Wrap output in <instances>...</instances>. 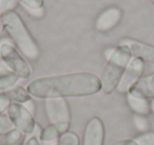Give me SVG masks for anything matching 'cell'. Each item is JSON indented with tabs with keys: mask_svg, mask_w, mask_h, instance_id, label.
I'll use <instances>...</instances> for the list:
<instances>
[{
	"mask_svg": "<svg viewBox=\"0 0 154 145\" xmlns=\"http://www.w3.org/2000/svg\"><path fill=\"white\" fill-rule=\"evenodd\" d=\"M114 145H138L135 142L134 139H126V140H122L119 142L115 143Z\"/></svg>",
	"mask_w": 154,
	"mask_h": 145,
	"instance_id": "obj_27",
	"label": "cell"
},
{
	"mask_svg": "<svg viewBox=\"0 0 154 145\" xmlns=\"http://www.w3.org/2000/svg\"><path fill=\"white\" fill-rule=\"evenodd\" d=\"M122 11L117 7H110L98 15L95 21V29L99 32H109L119 24Z\"/></svg>",
	"mask_w": 154,
	"mask_h": 145,
	"instance_id": "obj_9",
	"label": "cell"
},
{
	"mask_svg": "<svg viewBox=\"0 0 154 145\" xmlns=\"http://www.w3.org/2000/svg\"><path fill=\"white\" fill-rule=\"evenodd\" d=\"M45 112L51 124L70 122L71 112L66 98H47L45 102Z\"/></svg>",
	"mask_w": 154,
	"mask_h": 145,
	"instance_id": "obj_7",
	"label": "cell"
},
{
	"mask_svg": "<svg viewBox=\"0 0 154 145\" xmlns=\"http://www.w3.org/2000/svg\"><path fill=\"white\" fill-rule=\"evenodd\" d=\"M22 105H23V106L26 107V108L28 109V110L30 111L33 115H35V111H36V105H35L34 101H33L32 98H30L29 101H26V102L23 103Z\"/></svg>",
	"mask_w": 154,
	"mask_h": 145,
	"instance_id": "obj_26",
	"label": "cell"
},
{
	"mask_svg": "<svg viewBox=\"0 0 154 145\" xmlns=\"http://www.w3.org/2000/svg\"><path fill=\"white\" fill-rule=\"evenodd\" d=\"M119 45L127 46L130 49L134 57H139L145 62L154 64V46L132 38H124L120 40Z\"/></svg>",
	"mask_w": 154,
	"mask_h": 145,
	"instance_id": "obj_10",
	"label": "cell"
},
{
	"mask_svg": "<svg viewBox=\"0 0 154 145\" xmlns=\"http://www.w3.org/2000/svg\"><path fill=\"white\" fill-rule=\"evenodd\" d=\"M59 137H60V134H59V131H58L55 124H49V125L45 126V128H42L39 138H40V140L43 141V142H50V141L56 140V139H58Z\"/></svg>",
	"mask_w": 154,
	"mask_h": 145,
	"instance_id": "obj_16",
	"label": "cell"
},
{
	"mask_svg": "<svg viewBox=\"0 0 154 145\" xmlns=\"http://www.w3.org/2000/svg\"><path fill=\"white\" fill-rule=\"evenodd\" d=\"M114 50H115V48H113V47H111V48H107V49L105 50V57L107 58V60H109L110 56H111L112 54H113Z\"/></svg>",
	"mask_w": 154,
	"mask_h": 145,
	"instance_id": "obj_29",
	"label": "cell"
},
{
	"mask_svg": "<svg viewBox=\"0 0 154 145\" xmlns=\"http://www.w3.org/2000/svg\"><path fill=\"white\" fill-rule=\"evenodd\" d=\"M14 128L12 122L10 121L8 115L0 114V136L7 134L10 130H12Z\"/></svg>",
	"mask_w": 154,
	"mask_h": 145,
	"instance_id": "obj_21",
	"label": "cell"
},
{
	"mask_svg": "<svg viewBox=\"0 0 154 145\" xmlns=\"http://www.w3.org/2000/svg\"><path fill=\"white\" fill-rule=\"evenodd\" d=\"M1 19L3 30L11 37L20 52L29 60H36L40 55V49L21 17L16 12L11 11L2 15Z\"/></svg>",
	"mask_w": 154,
	"mask_h": 145,
	"instance_id": "obj_2",
	"label": "cell"
},
{
	"mask_svg": "<svg viewBox=\"0 0 154 145\" xmlns=\"http://www.w3.org/2000/svg\"><path fill=\"white\" fill-rule=\"evenodd\" d=\"M127 102H128L129 107L131 110L138 115H146L149 114L150 111V102L146 98H137V96H133L131 94L127 93Z\"/></svg>",
	"mask_w": 154,
	"mask_h": 145,
	"instance_id": "obj_12",
	"label": "cell"
},
{
	"mask_svg": "<svg viewBox=\"0 0 154 145\" xmlns=\"http://www.w3.org/2000/svg\"><path fill=\"white\" fill-rule=\"evenodd\" d=\"M59 145H80L79 137L73 131H66L59 137Z\"/></svg>",
	"mask_w": 154,
	"mask_h": 145,
	"instance_id": "obj_17",
	"label": "cell"
},
{
	"mask_svg": "<svg viewBox=\"0 0 154 145\" xmlns=\"http://www.w3.org/2000/svg\"><path fill=\"white\" fill-rule=\"evenodd\" d=\"M18 145H20V144H18Z\"/></svg>",
	"mask_w": 154,
	"mask_h": 145,
	"instance_id": "obj_34",
	"label": "cell"
},
{
	"mask_svg": "<svg viewBox=\"0 0 154 145\" xmlns=\"http://www.w3.org/2000/svg\"><path fill=\"white\" fill-rule=\"evenodd\" d=\"M54 145H59V144H54Z\"/></svg>",
	"mask_w": 154,
	"mask_h": 145,
	"instance_id": "obj_32",
	"label": "cell"
},
{
	"mask_svg": "<svg viewBox=\"0 0 154 145\" xmlns=\"http://www.w3.org/2000/svg\"><path fill=\"white\" fill-rule=\"evenodd\" d=\"M153 2H154V0H153Z\"/></svg>",
	"mask_w": 154,
	"mask_h": 145,
	"instance_id": "obj_33",
	"label": "cell"
},
{
	"mask_svg": "<svg viewBox=\"0 0 154 145\" xmlns=\"http://www.w3.org/2000/svg\"><path fill=\"white\" fill-rule=\"evenodd\" d=\"M132 122H133V125L134 127L136 128L138 131L141 132H146L150 129V123L146 117L143 115H138V114H134L132 118Z\"/></svg>",
	"mask_w": 154,
	"mask_h": 145,
	"instance_id": "obj_18",
	"label": "cell"
},
{
	"mask_svg": "<svg viewBox=\"0 0 154 145\" xmlns=\"http://www.w3.org/2000/svg\"><path fill=\"white\" fill-rule=\"evenodd\" d=\"M26 11L29 12L32 17H35V18H40L45 15V10L43 8H40V9H26Z\"/></svg>",
	"mask_w": 154,
	"mask_h": 145,
	"instance_id": "obj_24",
	"label": "cell"
},
{
	"mask_svg": "<svg viewBox=\"0 0 154 145\" xmlns=\"http://www.w3.org/2000/svg\"><path fill=\"white\" fill-rule=\"evenodd\" d=\"M5 69H9L7 66H5V64L2 62V60H0V71H2V70H5Z\"/></svg>",
	"mask_w": 154,
	"mask_h": 145,
	"instance_id": "obj_31",
	"label": "cell"
},
{
	"mask_svg": "<svg viewBox=\"0 0 154 145\" xmlns=\"http://www.w3.org/2000/svg\"><path fill=\"white\" fill-rule=\"evenodd\" d=\"M8 95V98L11 100V102L14 103H20V104H23L26 101H29L31 98L30 93L28 92V90L26 88H23L22 86H16L11 89L7 90L5 92Z\"/></svg>",
	"mask_w": 154,
	"mask_h": 145,
	"instance_id": "obj_13",
	"label": "cell"
},
{
	"mask_svg": "<svg viewBox=\"0 0 154 145\" xmlns=\"http://www.w3.org/2000/svg\"><path fill=\"white\" fill-rule=\"evenodd\" d=\"M130 49L127 46L119 45L115 47L113 54L107 60L105 68L100 76L101 90L106 94H110L117 88V85L131 60Z\"/></svg>",
	"mask_w": 154,
	"mask_h": 145,
	"instance_id": "obj_3",
	"label": "cell"
},
{
	"mask_svg": "<svg viewBox=\"0 0 154 145\" xmlns=\"http://www.w3.org/2000/svg\"><path fill=\"white\" fill-rule=\"evenodd\" d=\"M31 96L36 98H66L88 96L101 90L100 79L91 72L69 73L39 77L26 87Z\"/></svg>",
	"mask_w": 154,
	"mask_h": 145,
	"instance_id": "obj_1",
	"label": "cell"
},
{
	"mask_svg": "<svg viewBox=\"0 0 154 145\" xmlns=\"http://www.w3.org/2000/svg\"><path fill=\"white\" fill-rule=\"evenodd\" d=\"M8 117L14 128L19 129L22 134H33L36 126L34 115L20 103L12 102L7 109Z\"/></svg>",
	"mask_w": 154,
	"mask_h": 145,
	"instance_id": "obj_5",
	"label": "cell"
},
{
	"mask_svg": "<svg viewBox=\"0 0 154 145\" xmlns=\"http://www.w3.org/2000/svg\"><path fill=\"white\" fill-rule=\"evenodd\" d=\"M150 111L154 114V98H152L151 102H150Z\"/></svg>",
	"mask_w": 154,
	"mask_h": 145,
	"instance_id": "obj_30",
	"label": "cell"
},
{
	"mask_svg": "<svg viewBox=\"0 0 154 145\" xmlns=\"http://www.w3.org/2000/svg\"><path fill=\"white\" fill-rule=\"evenodd\" d=\"M24 145H40V143H39V140H38V138H37V137L32 136L26 141Z\"/></svg>",
	"mask_w": 154,
	"mask_h": 145,
	"instance_id": "obj_28",
	"label": "cell"
},
{
	"mask_svg": "<svg viewBox=\"0 0 154 145\" xmlns=\"http://www.w3.org/2000/svg\"><path fill=\"white\" fill-rule=\"evenodd\" d=\"M146 70V62L139 57H134L127 66L122 79L117 85V91L119 93H129L130 89L141 79Z\"/></svg>",
	"mask_w": 154,
	"mask_h": 145,
	"instance_id": "obj_6",
	"label": "cell"
},
{
	"mask_svg": "<svg viewBox=\"0 0 154 145\" xmlns=\"http://www.w3.org/2000/svg\"><path fill=\"white\" fill-rule=\"evenodd\" d=\"M18 5L17 0H0V16L11 12Z\"/></svg>",
	"mask_w": 154,
	"mask_h": 145,
	"instance_id": "obj_20",
	"label": "cell"
},
{
	"mask_svg": "<svg viewBox=\"0 0 154 145\" xmlns=\"http://www.w3.org/2000/svg\"><path fill=\"white\" fill-rule=\"evenodd\" d=\"M18 2L22 3L26 9H40L43 8L45 0H17Z\"/></svg>",
	"mask_w": 154,
	"mask_h": 145,
	"instance_id": "obj_22",
	"label": "cell"
},
{
	"mask_svg": "<svg viewBox=\"0 0 154 145\" xmlns=\"http://www.w3.org/2000/svg\"><path fill=\"white\" fill-rule=\"evenodd\" d=\"M11 103H12L11 100L8 98V95L5 92L0 93V114H2V112H5L7 110Z\"/></svg>",
	"mask_w": 154,
	"mask_h": 145,
	"instance_id": "obj_23",
	"label": "cell"
},
{
	"mask_svg": "<svg viewBox=\"0 0 154 145\" xmlns=\"http://www.w3.org/2000/svg\"><path fill=\"white\" fill-rule=\"evenodd\" d=\"M105 143V125L98 117L89 120L84 131L82 145H103Z\"/></svg>",
	"mask_w": 154,
	"mask_h": 145,
	"instance_id": "obj_8",
	"label": "cell"
},
{
	"mask_svg": "<svg viewBox=\"0 0 154 145\" xmlns=\"http://www.w3.org/2000/svg\"><path fill=\"white\" fill-rule=\"evenodd\" d=\"M0 58L5 66L17 75L19 79H29L32 73L31 67L20 55L18 50L15 47L8 43L0 45Z\"/></svg>",
	"mask_w": 154,
	"mask_h": 145,
	"instance_id": "obj_4",
	"label": "cell"
},
{
	"mask_svg": "<svg viewBox=\"0 0 154 145\" xmlns=\"http://www.w3.org/2000/svg\"><path fill=\"white\" fill-rule=\"evenodd\" d=\"M23 139V134L19 129L13 128L7 134L0 136V145H18Z\"/></svg>",
	"mask_w": 154,
	"mask_h": 145,
	"instance_id": "obj_15",
	"label": "cell"
},
{
	"mask_svg": "<svg viewBox=\"0 0 154 145\" xmlns=\"http://www.w3.org/2000/svg\"><path fill=\"white\" fill-rule=\"evenodd\" d=\"M129 94L141 98H154V73L141 77L134 86L130 89Z\"/></svg>",
	"mask_w": 154,
	"mask_h": 145,
	"instance_id": "obj_11",
	"label": "cell"
},
{
	"mask_svg": "<svg viewBox=\"0 0 154 145\" xmlns=\"http://www.w3.org/2000/svg\"><path fill=\"white\" fill-rule=\"evenodd\" d=\"M19 77L10 69L0 71V91L9 90L17 84Z\"/></svg>",
	"mask_w": 154,
	"mask_h": 145,
	"instance_id": "obj_14",
	"label": "cell"
},
{
	"mask_svg": "<svg viewBox=\"0 0 154 145\" xmlns=\"http://www.w3.org/2000/svg\"><path fill=\"white\" fill-rule=\"evenodd\" d=\"M134 140L138 145H154V131L148 130L146 132H141L135 137Z\"/></svg>",
	"mask_w": 154,
	"mask_h": 145,
	"instance_id": "obj_19",
	"label": "cell"
},
{
	"mask_svg": "<svg viewBox=\"0 0 154 145\" xmlns=\"http://www.w3.org/2000/svg\"><path fill=\"white\" fill-rule=\"evenodd\" d=\"M56 127H57L58 131H59L60 136L63 134L64 132L69 131V128H70V122H60V123L55 124Z\"/></svg>",
	"mask_w": 154,
	"mask_h": 145,
	"instance_id": "obj_25",
	"label": "cell"
}]
</instances>
